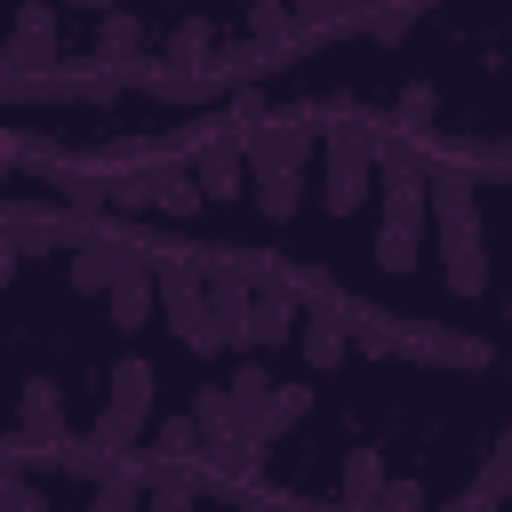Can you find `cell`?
Returning <instances> with one entry per match:
<instances>
[{"instance_id":"6da1fadb","label":"cell","mask_w":512,"mask_h":512,"mask_svg":"<svg viewBox=\"0 0 512 512\" xmlns=\"http://www.w3.org/2000/svg\"><path fill=\"white\" fill-rule=\"evenodd\" d=\"M432 240H440V280L448 296H480L488 288V240H480V200H472V176L456 160L432 168Z\"/></svg>"},{"instance_id":"7a4b0ae2","label":"cell","mask_w":512,"mask_h":512,"mask_svg":"<svg viewBox=\"0 0 512 512\" xmlns=\"http://www.w3.org/2000/svg\"><path fill=\"white\" fill-rule=\"evenodd\" d=\"M352 352H376V360H432V368H488V344H480V336L432 328V320H408V312H368V304H352Z\"/></svg>"},{"instance_id":"3957f363","label":"cell","mask_w":512,"mask_h":512,"mask_svg":"<svg viewBox=\"0 0 512 512\" xmlns=\"http://www.w3.org/2000/svg\"><path fill=\"white\" fill-rule=\"evenodd\" d=\"M160 264V320L176 328L184 352H224V320L208 304V256H176V248H152Z\"/></svg>"},{"instance_id":"277c9868","label":"cell","mask_w":512,"mask_h":512,"mask_svg":"<svg viewBox=\"0 0 512 512\" xmlns=\"http://www.w3.org/2000/svg\"><path fill=\"white\" fill-rule=\"evenodd\" d=\"M192 416H200V432H208V480H216V488H248V464H256L264 448H256V432H248L232 384H200V392H192Z\"/></svg>"},{"instance_id":"5b68a950","label":"cell","mask_w":512,"mask_h":512,"mask_svg":"<svg viewBox=\"0 0 512 512\" xmlns=\"http://www.w3.org/2000/svg\"><path fill=\"white\" fill-rule=\"evenodd\" d=\"M120 88H128V72L104 64V56H88V64H48V72H8V80H0L8 104H112Z\"/></svg>"},{"instance_id":"8992f818","label":"cell","mask_w":512,"mask_h":512,"mask_svg":"<svg viewBox=\"0 0 512 512\" xmlns=\"http://www.w3.org/2000/svg\"><path fill=\"white\" fill-rule=\"evenodd\" d=\"M320 152H328L320 200H328V216H352V208L368 200V176H376V128L336 120V128H320Z\"/></svg>"},{"instance_id":"52a82bcc","label":"cell","mask_w":512,"mask_h":512,"mask_svg":"<svg viewBox=\"0 0 512 512\" xmlns=\"http://www.w3.org/2000/svg\"><path fill=\"white\" fill-rule=\"evenodd\" d=\"M320 152V128L304 112H272L248 128V184L256 176H304V160Z\"/></svg>"},{"instance_id":"ba28073f","label":"cell","mask_w":512,"mask_h":512,"mask_svg":"<svg viewBox=\"0 0 512 512\" xmlns=\"http://www.w3.org/2000/svg\"><path fill=\"white\" fill-rule=\"evenodd\" d=\"M304 328V288L296 272H256V296H248V352H272Z\"/></svg>"},{"instance_id":"9c48e42d","label":"cell","mask_w":512,"mask_h":512,"mask_svg":"<svg viewBox=\"0 0 512 512\" xmlns=\"http://www.w3.org/2000/svg\"><path fill=\"white\" fill-rule=\"evenodd\" d=\"M104 312H112V328H120V336H128V328H144V320L160 312V264H152V248H144V240L120 256V272H112V288H104Z\"/></svg>"},{"instance_id":"30bf717a","label":"cell","mask_w":512,"mask_h":512,"mask_svg":"<svg viewBox=\"0 0 512 512\" xmlns=\"http://www.w3.org/2000/svg\"><path fill=\"white\" fill-rule=\"evenodd\" d=\"M48 64H64V56H56V8H48V0H24V8H16V32H8V48H0V80H8V72H48Z\"/></svg>"},{"instance_id":"8fae6325","label":"cell","mask_w":512,"mask_h":512,"mask_svg":"<svg viewBox=\"0 0 512 512\" xmlns=\"http://www.w3.org/2000/svg\"><path fill=\"white\" fill-rule=\"evenodd\" d=\"M144 184H152V208H160L168 224H192V216H200V200H208L184 152H152V160H144Z\"/></svg>"},{"instance_id":"7c38bea8","label":"cell","mask_w":512,"mask_h":512,"mask_svg":"<svg viewBox=\"0 0 512 512\" xmlns=\"http://www.w3.org/2000/svg\"><path fill=\"white\" fill-rule=\"evenodd\" d=\"M104 384H112L104 416H112V424H128V432L144 440V424H152V384H160V376H152V360H136V352H128V360H120Z\"/></svg>"},{"instance_id":"4fadbf2b","label":"cell","mask_w":512,"mask_h":512,"mask_svg":"<svg viewBox=\"0 0 512 512\" xmlns=\"http://www.w3.org/2000/svg\"><path fill=\"white\" fill-rule=\"evenodd\" d=\"M376 496H384V448H352V456H344L336 512H376Z\"/></svg>"},{"instance_id":"5bb4252c","label":"cell","mask_w":512,"mask_h":512,"mask_svg":"<svg viewBox=\"0 0 512 512\" xmlns=\"http://www.w3.org/2000/svg\"><path fill=\"white\" fill-rule=\"evenodd\" d=\"M152 456H160V472L208 464V432H200V416H168V424L152 432Z\"/></svg>"},{"instance_id":"9a60e30c","label":"cell","mask_w":512,"mask_h":512,"mask_svg":"<svg viewBox=\"0 0 512 512\" xmlns=\"http://www.w3.org/2000/svg\"><path fill=\"white\" fill-rule=\"evenodd\" d=\"M144 496H152V472H144V464H112V472H96L88 512H136Z\"/></svg>"},{"instance_id":"2e32d148","label":"cell","mask_w":512,"mask_h":512,"mask_svg":"<svg viewBox=\"0 0 512 512\" xmlns=\"http://www.w3.org/2000/svg\"><path fill=\"white\" fill-rule=\"evenodd\" d=\"M96 56H104V64H120V72H128V64H136V56H144V24H136V16H128V8H112V16H96Z\"/></svg>"},{"instance_id":"e0dca14e","label":"cell","mask_w":512,"mask_h":512,"mask_svg":"<svg viewBox=\"0 0 512 512\" xmlns=\"http://www.w3.org/2000/svg\"><path fill=\"white\" fill-rule=\"evenodd\" d=\"M304 408H312V384H272V400L256 416V448H272L288 424H304Z\"/></svg>"},{"instance_id":"ac0fdd59","label":"cell","mask_w":512,"mask_h":512,"mask_svg":"<svg viewBox=\"0 0 512 512\" xmlns=\"http://www.w3.org/2000/svg\"><path fill=\"white\" fill-rule=\"evenodd\" d=\"M208 56H216V24L208 16H184L168 32V64H208Z\"/></svg>"},{"instance_id":"d6986e66","label":"cell","mask_w":512,"mask_h":512,"mask_svg":"<svg viewBox=\"0 0 512 512\" xmlns=\"http://www.w3.org/2000/svg\"><path fill=\"white\" fill-rule=\"evenodd\" d=\"M296 200H304V176H256V208H264L272 224H288Z\"/></svg>"},{"instance_id":"ffe728a7","label":"cell","mask_w":512,"mask_h":512,"mask_svg":"<svg viewBox=\"0 0 512 512\" xmlns=\"http://www.w3.org/2000/svg\"><path fill=\"white\" fill-rule=\"evenodd\" d=\"M432 112H440V96L416 80V88H400V104H392V128H408V136H424L432 128Z\"/></svg>"},{"instance_id":"44dd1931","label":"cell","mask_w":512,"mask_h":512,"mask_svg":"<svg viewBox=\"0 0 512 512\" xmlns=\"http://www.w3.org/2000/svg\"><path fill=\"white\" fill-rule=\"evenodd\" d=\"M144 512H200V504H192V480H184V472H152Z\"/></svg>"},{"instance_id":"7402d4cb","label":"cell","mask_w":512,"mask_h":512,"mask_svg":"<svg viewBox=\"0 0 512 512\" xmlns=\"http://www.w3.org/2000/svg\"><path fill=\"white\" fill-rule=\"evenodd\" d=\"M232 400H240V416H248V432H256V416H264V400H272V376H264V368H240V376H232Z\"/></svg>"},{"instance_id":"603a6c76","label":"cell","mask_w":512,"mask_h":512,"mask_svg":"<svg viewBox=\"0 0 512 512\" xmlns=\"http://www.w3.org/2000/svg\"><path fill=\"white\" fill-rule=\"evenodd\" d=\"M0 512H48L40 488L24 480V464H0Z\"/></svg>"},{"instance_id":"cb8c5ba5","label":"cell","mask_w":512,"mask_h":512,"mask_svg":"<svg viewBox=\"0 0 512 512\" xmlns=\"http://www.w3.org/2000/svg\"><path fill=\"white\" fill-rule=\"evenodd\" d=\"M480 488H488V496H512V424L496 432V448H488V464H480Z\"/></svg>"},{"instance_id":"d4e9b609","label":"cell","mask_w":512,"mask_h":512,"mask_svg":"<svg viewBox=\"0 0 512 512\" xmlns=\"http://www.w3.org/2000/svg\"><path fill=\"white\" fill-rule=\"evenodd\" d=\"M376 512H432V504H424V480H384Z\"/></svg>"},{"instance_id":"484cf974","label":"cell","mask_w":512,"mask_h":512,"mask_svg":"<svg viewBox=\"0 0 512 512\" xmlns=\"http://www.w3.org/2000/svg\"><path fill=\"white\" fill-rule=\"evenodd\" d=\"M288 8H296V24H304V32H320V24H328L344 0H288Z\"/></svg>"},{"instance_id":"4316f807","label":"cell","mask_w":512,"mask_h":512,"mask_svg":"<svg viewBox=\"0 0 512 512\" xmlns=\"http://www.w3.org/2000/svg\"><path fill=\"white\" fill-rule=\"evenodd\" d=\"M496 504H504V496H488V488H480V480H472V488H464V496H456V504H440V512H496Z\"/></svg>"},{"instance_id":"83f0119b","label":"cell","mask_w":512,"mask_h":512,"mask_svg":"<svg viewBox=\"0 0 512 512\" xmlns=\"http://www.w3.org/2000/svg\"><path fill=\"white\" fill-rule=\"evenodd\" d=\"M64 8H96V16H112V8H120V0H64Z\"/></svg>"},{"instance_id":"f1b7e54d","label":"cell","mask_w":512,"mask_h":512,"mask_svg":"<svg viewBox=\"0 0 512 512\" xmlns=\"http://www.w3.org/2000/svg\"><path fill=\"white\" fill-rule=\"evenodd\" d=\"M504 312H512V296H504Z\"/></svg>"}]
</instances>
